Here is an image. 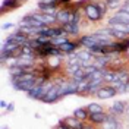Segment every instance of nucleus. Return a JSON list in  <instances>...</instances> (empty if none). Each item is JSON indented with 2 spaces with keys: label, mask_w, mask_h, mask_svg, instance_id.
<instances>
[{
  "label": "nucleus",
  "mask_w": 129,
  "mask_h": 129,
  "mask_svg": "<svg viewBox=\"0 0 129 129\" xmlns=\"http://www.w3.org/2000/svg\"><path fill=\"white\" fill-rule=\"evenodd\" d=\"M126 92H129V82L126 84Z\"/></svg>",
  "instance_id": "32"
},
{
  "label": "nucleus",
  "mask_w": 129,
  "mask_h": 129,
  "mask_svg": "<svg viewBox=\"0 0 129 129\" xmlns=\"http://www.w3.org/2000/svg\"><path fill=\"white\" fill-rule=\"evenodd\" d=\"M71 40L68 35H62V37H57V38H51V46H54V47H60L62 44L64 43H68V41Z\"/></svg>",
  "instance_id": "23"
},
{
  "label": "nucleus",
  "mask_w": 129,
  "mask_h": 129,
  "mask_svg": "<svg viewBox=\"0 0 129 129\" xmlns=\"http://www.w3.org/2000/svg\"><path fill=\"white\" fill-rule=\"evenodd\" d=\"M62 97H60V85L54 82V85L51 87V89L48 91V94L44 98H43V103H47V104H51V103H56L59 101Z\"/></svg>",
  "instance_id": "7"
},
{
  "label": "nucleus",
  "mask_w": 129,
  "mask_h": 129,
  "mask_svg": "<svg viewBox=\"0 0 129 129\" xmlns=\"http://www.w3.org/2000/svg\"><path fill=\"white\" fill-rule=\"evenodd\" d=\"M125 3H126V5H129V0H125Z\"/></svg>",
  "instance_id": "33"
},
{
  "label": "nucleus",
  "mask_w": 129,
  "mask_h": 129,
  "mask_svg": "<svg viewBox=\"0 0 129 129\" xmlns=\"http://www.w3.org/2000/svg\"><path fill=\"white\" fill-rule=\"evenodd\" d=\"M37 10L48 16H57L59 8H56V6H46V5H37Z\"/></svg>",
  "instance_id": "18"
},
{
  "label": "nucleus",
  "mask_w": 129,
  "mask_h": 129,
  "mask_svg": "<svg viewBox=\"0 0 129 129\" xmlns=\"http://www.w3.org/2000/svg\"><path fill=\"white\" fill-rule=\"evenodd\" d=\"M107 26H110V28H113V29H117V31H122V32L129 34V25L128 24H123V22H114V21L107 19Z\"/></svg>",
  "instance_id": "20"
},
{
  "label": "nucleus",
  "mask_w": 129,
  "mask_h": 129,
  "mask_svg": "<svg viewBox=\"0 0 129 129\" xmlns=\"http://www.w3.org/2000/svg\"><path fill=\"white\" fill-rule=\"evenodd\" d=\"M73 81H84L88 78V75H87V72H85V69L84 68H81V69H78L76 72L73 73L72 76H71Z\"/></svg>",
  "instance_id": "22"
},
{
  "label": "nucleus",
  "mask_w": 129,
  "mask_h": 129,
  "mask_svg": "<svg viewBox=\"0 0 129 129\" xmlns=\"http://www.w3.org/2000/svg\"><path fill=\"white\" fill-rule=\"evenodd\" d=\"M106 3H107V6H109V9H112V10H114V9H120V0H106Z\"/></svg>",
  "instance_id": "24"
},
{
  "label": "nucleus",
  "mask_w": 129,
  "mask_h": 129,
  "mask_svg": "<svg viewBox=\"0 0 129 129\" xmlns=\"http://www.w3.org/2000/svg\"><path fill=\"white\" fill-rule=\"evenodd\" d=\"M0 107H2V109H3V110H6V107H8V103H6V101H3V100H2V101H0Z\"/></svg>",
  "instance_id": "31"
},
{
  "label": "nucleus",
  "mask_w": 129,
  "mask_h": 129,
  "mask_svg": "<svg viewBox=\"0 0 129 129\" xmlns=\"http://www.w3.org/2000/svg\"><path fill=\"white\" fill-rule=\"evenodd\" d=\"M82 15L91 24H97V22L103 21V18H104V15L100 12V9L97 6V3L92 2V0L84 3V6H82Z\"/></svg>",
  "instance_id": "1"
},
{
  "label": "nucleus",
  "mask_w": 129,
  "mask_h": 129,
  "mask_svg": "<svg viewBox=\"0 0 129 129\" xmlns=\"http://www.w3.org/2000/svg\"><path fill=\"white\" fill-rule=\"evenodd\" d=\"M22 3H24L22 0H3L2 2V6H0L2 13H6L8 10H13V9L19 8Z\"/></svg>",
  "instance_id": "15"
},
{
  "label": "nucleus",
  "mask_w": 129,
  "mask_h": 129,
  "mask_svg": "<svg viewBox=\"0 0 129 129\" xmlns=\"http://www.w3.org/2000/svg\"><path fill=\"white\" fill-rule=\"evenodd\" d=\"M79 47H81V44L78 43V40H76V41L69 40L68 43L62 44V46H60L59 48H60V50L63 51L64 54H69V53H75V51H76V50H78Z\"/></svg>",
  "instance_id": "16"
},
{
  "label": "nucleus",
  "mask_w": 129,
  "mask_h": 129,
  "mask_svg": "<svg viewBox=\"0 0 129 129\" xmlns=\"http://www.w3.org/2000/svg\"><path fill=\"white\" fill-rule=\"evenodd\" d=\"M37 5H46V6H56V8H59V0H37Z\"/></svg>",
  "instance_id": "25"
},
{
  "label": "nucleus",
  "mask_w": 129,
  "mask_h": 129,
  "mask_svg": "<svg viewBox=\"0 0 129 129\" xmlns=\"http://www.w3.org/2000/svg\"><path fill=\"white\" fill-rule=\"evenodd\" d=\"M63 57H59V56H50L46 59V64H47V68L51 71V72H56L59 69H62L63 68V60H62Z\"/></svg>",
  "instance_id": "11"
},
{
  "label": "nucleus",
  "mask_w": 129,
  "mask_h": 129,
  "mask_svg": "<svg viewBox=\"0 0 129 129\" xmlns=\"http://www.w3.org/2000/svg\"><path fill=\"white\" fill-rule=\"evenodd\" d=\"M63 29H64V35H68L69 38H79V35H81V25L79 24H73V22L64 24Z\"/></svg>",
  "instance_id": "8"
},
{
  "label": "nucleus",
  "mask_w": 129,
  "mask_h": 129,
  "mask_svg": "<svg viewBox=\"0 0 129 129\" xmlns=\"http://www.w3.org/2000/svg\"><path fill=\"white\" fill-rule=\"evenodd\" d=\"M72 0H59V8H64V6H69Z\"/></svg>",
  "instance_id": "27"
},
{
  "label": "nucleus",
  "mask_w": 129,
  "mask_h": 129,
  "mask_svg": "<svg viewBox=\"0 0 129 129\" xmlns=\"http://www.w3.org/2000/svg\"><path fill=\"white\" fill-rule=\"evenodd\" d=\"M15 110V104L13 103H9L8 107H6V112H13Z\"/></svg>",
  "instance_id": "30"
},
{
  "label": "nucleus",
  "mask_w": 129,
  "mask_h": 129,
  "mask_svg": "<svg viewBox=\"0 0 129 129\" xmlns=\"http://www.w3.org/2000/svg\"><path fill=\"white\" fill-rule=\"evenodd\" d=\"M120 10H123V12H126V13H129V5H126V3H123L120 6Z\"/></svg>",
  "instance_id": "29"
},
{
  "label": "nucleus",
  "mask_w": 129,
  "mask_h": 129,
  "mask_svg": "<svg viewBox=\"0 0 129 129\" xmlns=\"http://www.w3.org/2000/svg\"><path fill=\"white\" fill-rule=\"evenodd\" d=\"M87 110L89 112V114H91V113H101V112H106L104 107L100 104V103H89V104L87 106Z\"/></svg>",
  "instance_id": "21"
},
{
  "label": "nucleus",
  "mask_w": 129,
  "mask_h": 129,
  "mask_svg": "<svg viewBox=\"0 0 129 129\" xmlns=\"http://www.w3.org/2000/svg\"><path fill=\"white\" fill-rule=\"evenodd\" d=\"M22 2H25V0H22Z\"/></svg>",
  "instance_id": "35"
},
{
  "label": "nucleus",
  "mask_w": 129,
  "mask_h": 129,
  "mask_svg": "<svg viewBox=\"0 0 129 129\" xmlns=\"http://www.w3.org/2000/svg\"><path fill=\"white\" fill-rule=\"evenodd\" d=\"M109 116V112H101V113H91L88 117V122L95 125V126H100L101 123H104L106 119Z\"/></svg>",
  "instance_id": "14"
},
{
  "label": "nucleus",
  "mask_w": 129,
  "mask_h": 129,
  "mask_svg": "<svg viewBox=\"0 0 129 129\" xmlns=\"http://www.w3.org/2000/svg\"><path fill=\"white\" fill-rule=\"evenodd\" d=\"M78 43L81 44V47H84V48H91V47H94V46H98L100 44V41L97 40L92 34L81 35L79 38H78Z\"/></svg>",
  "instance_id": "9"
},
{
  "label": "nucleus",
  "mask_w": 129,
  "mask_h": 129,
  "mask_svg": "<svg viewBox=\"0 0 129 129\" xmlns=\"http://www.w3.org/2000/svg\"><path fill=\"white\" fill-rule=\"evenodd\" d=\"M110 21H114V22H123V24H128L129 25V13H126V12H123V10H116L114 12V15L110 16L109 18Z\"/></svg>",
  "instance_id": "17"
},
{
  "label": "nucleus",
  "mask_w": 129,
  "mask_h": 129,
  "mask_svg": "<svg viewBox=\"0 0 129 129\" xmlns=\"http://www.w3.org/2000/svg\"><path fill=\"white\" fill-rule=\"evenodd\" d=\"M76 6L75 5H71L68 8H59V12H57V25H62L63 26L64 24H69L72 22V16H73V12H75Z\"/></svg>",
  "instance_id": "2"
},
{
  "label": "nucleus",
  "mask_w": 129,
  "mask_h": 129,
  "mask_svg": "<svg viewBox=\"0 0 129 129\" xmlns=\"http://www.w3.org/2000/svg\"><path fill=\"white\" fill-rule=\"evenodd\" d=\"M28 40H29V37H26V35H24V34H21L19 31H13L8 38H6V41H9V43H15V44L21 46V47H22V46H26Z\"/></svg>",
  "instance_id": "10"
},
{
  "label": "nucleus",
  "mask_w": 129,
  "mask_h": 129,
  "mask_svg": "<svg viewBox=\"0 0 129 129\" xmlns=\"http://www.w3.org/2000/svg\"><path fill=\"white\" fill-rule=\"evenodd\" d=\"M37 21H40L41 24L44 25V26H54V25H57V19L56 16H48V15H44V13H41V12H38V10H34L31 13Z\"/></svg>",
  "instance_id": "6"
},
{
  "label": "nucleus",
  "mask_w": 129,
  "mask_h": 129,
  "mask_svg": "<svg viewBox=\"0 0 129 129\" xmlns=\"http://www.w3.org/2000/svg\"><path fill=\"white\" fill-rule=\"evenodd\" d=\"M2 129H8V128H2Z\"/></svg>",
  "instance_id": "34"
},
{
  "label": "nucleus",
  "mask_w": 129,
  "mask_h": 129,
  "mask_svg": "<svg viewBox=\"0 0 129 129\" xmlns=\"http://www.w3.org/2000/svg\"><path fill=\"white\" fill-rule=\"evenodd\" d=\"M126 110H128V103L126 101H120V100L113 101V104L109 107V113L117 116V117H122L123 114H126Z\"/></svg>",
  "instance_id": "3"
},
{
  "label": "nucleus",
  "mask_w": 129,
  "mask_h": 129,
  "mask_svg": "<svg viewBox=\"0 0 129 129\" xmlns=\"http://www.w3.org/2000/svg\"><path fill=\"white\" fill-rule=\"evenodd\" d=\"M62 120H63L71 129H84L85 123H87V122H82V120H79V119H76L73 114L72 116H66V117L62 119Z\"/></svg>",
  "instance_id": "13"
},
{
  "label": "nucleus",
  "mask_w": 129,
  "mask_h": 129,
  "mask_svg": "<svg viewBox=\"0 0 129 129\" xmlns=\"http://www.w3.org/2000/svg\"><path fill=\"white\" fill-rule=\"evenodd\" d=\"M12 28H15V24H12V22H5V24L2 25V29H12Z\"/></svg>",
  "instance_id": "26"
},
{
  "label": "nucleus",
  "mask_w": 129,
  "mask_h": 129,
  "mask_svg": "<svg viewBox=\"0 0 129 129\" xmlns=\"http://www.w3.org/2000/svg\"><path fill=\"white\" fill-rule=\"evenodd\" d=\"M116 94H117V91L113 88L110 84H104L101 88L97 91L95 97L98 98V100H110V98H113V97H116Z\"/></svg>",
  "instance_id": "4"
},
{
  "label": "nucleus",
  "mask_w": 129,
  "mask_h": 129,
  "mask_svg": "<svg viewBox=\"0 0 129 129\" xmlns=\"http://www.w3.org/2000/svg\"><path fill=\"white\" fill-rule=\"evenodd\" d=\"M84 129H98V126H95V125H92V123L87 122V123H85V126H84Z\"/></svg>",
  "instance_id": "28"
},
{
  "label": "nucleus",
  "mask_w": 129,
  "mask_h": 129,
  "mask_svg": "<svg viewBox=\"0 0 129 129\" xmlns=\"http://www.w3.org/2000/svg\"><path fill=\"white\" fill-rule=\"evenodd\" d=\"M98 129H122V122H120V117L114 116V114H110L107 116L104 123H101Z\"/></svg>",
  "instance_id": "5"
},
{
  "label": "nucleus",
  "mask_w": 129,
  "mask_h": 129,
  "mask_svg": "<svg viewBox=\"0 0 129 129\" xmlns=\"http://www.w3.org/2000/svg\"><path fill=\"white\" fill-rule=\"evenodd\" d=\"M19 26H34V28H44V25L41 24L40 21H37L34 16L29 13V15H25L21 21H19Z\"/></svg>",
  "instance_id": "12"
},
{
  "label": "nucleus",
  "mask_w": 129,
  "mask_h": 129,
  "mask_svg": "<svg viewBox=\"0 0 129 129\" xmlns=\"http://www.w3.org/2000/svg\"><path fill=\"white\" fill-rule=\"evenodd\" d=\"M73 116H75L76 119L82 120V122H88L89 112L87 110V106H85V107H78V109H75V112H73Z\"/></svg>",
  "instance_id": "19"
}]
</instances>
